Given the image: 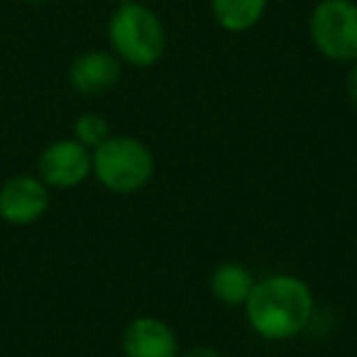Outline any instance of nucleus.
<instances>
[{
	"mask_svg": "<svg viewBox=\"0 0 357 357\" xmlns=\"http://www.w3.org/2000/svg\"><path fill=\"white\" fill-rule=\"evenodd\" d=\"M178 357H223L220 355L215 347H208V345H196V347H191V350H186V352H181Z\"/></svg>",
	"mask_w": 357,
	"mask_h": 357,
	"instance_id": "obj_13",
	"label": "nucleus"
},
{
	"mask_svg": "<svg viewBox=\"0 0 357 357\" xmlns=\"http://www.w3.org/2000/svg\"><path fill=\"white\" fill-rule=\"evenodd\" d=\"M93 176L113 194H135L149 184L154 174V154L142 139L130 135H110L103 144L91 149Z\"/></svg>",
	"mask_w": 357,
	"mask_h": 357,
	"instance_id": "obj_3",
	"label": "nucleus"
},
{
	"mask_svg": "<svg viewBox=\"0 0 357 357\" xmlns=\"http://www.w3.org/2000/svg\"><path fill=\"white\" fill-rule=\"evenodd\" d=\"M125 357H178V337L172 326L154 316H139L123 333Z\"/></svg>",
	"mask_w": 357,
	"mask_h": 357,
	"instance_id": "obj_8",
	"label": "nucleus"
},
{
	"mask_svg": "<svg viewBox=\"0 0 357 357\" xmlns=\"http://www.w3.org/2000/svg\"><path fill=\"white\" fill-rule=\"evenodd\" d=\"M93 174V159L91 149L76 142L74 137L56 139L42 149L37 159V176L45 181L50 189L66 191L76 189Z\"/></svg>",
	"mask_w": 357,
	"mask_h": 357,
	"instance_id": "obj_5",
	"label": "nucleus"
},
{
	"mask_svg": "<svg viewBox=\"0 0 357 357\" xmlns=\"http://www.w3.org/2000/svg\"><path fill=\"white\" fill-rule=\"evenodd\" d=\"M110 3H125V0H110Z\"/></svg>",
	"mask_w": 357,
	"mask_h": 357,
	"instance_id": "obj_15",
	"label": "nucleus"
},
{
	"mask_svg": "<svg viewBox=\"0 0 357 357\" xmlns=\"http://www.w3.org/2000/svg\"><path fill=\"white\" fill-rule=\"evenodd\" d=\"M110 137V125L103 115L98 113H84L74 120V139L84 147L96 149Z\"/></svg>",
	"mask_w": 357,
	"mask_h": 357,
	"instance_id": "obj_11",
	"label": "nucleus"
},
{
	"mask_svg": "<svg viewBox=\"0 0 357 357\" xmlns=\"http://www.w3.org/2000/svg\"><path fill=\"white\" fill-rule=\"evenodd\" d=\"M25 3H35V6H40V3H52V0H25Z\"/></svg>",
	"mask_w": 357,
	"mask_h": 357,
	"instance_id": "obj_14",
	"label": "nucleus"
},
{
	"mask_svg": "<svg viewBox=\"0 0 357 357\" xmlns=\"http://www.w3.org/2000/svg\"><path fill=\"white\" fill-rule=\"evenodd\" d=\"M255 284V274L250 272L245 264L238 262H223L211 272L208 279V287L211 294L218 298L220 303L225 306H245V301L250 298L252 294Z\"/></svg>",
	"mask_w": 357,
	"mask_h": 357,
	"instance_id": "obj_9",
	"label": "nucleus"
},
{
	"mask_svg": "<svg viewBox=\"0 0 357 357\" xmlns=\"http://www.w3.org/2000/svg\"><path fill=\"white\" fill-rule=\"evenodd\" d=\"M308 37L321 56L335 64L357 61V3L318 0L308 13Z\"/></svg>",
	"mask_w": 357,
	"mask_h": 357,
	"instance_id": "obj_4",
	"label": "nucleus"
},
{
	"mask_svg": "<svg viewBox=\"0 0 357 357\" xmlns=\"http://www.w3.org/2000/svg\"><path fill=\"white\" fill-rule=\"evenodd\" d=\"M345 93L350 105L357 110V61L350 64V71H347V79H345Z\"/></svg>",
	"mask_w": 357,
	"mask_h": 357,
	"instance_id": "obj_12",
	"label": "nucleus"
},
{
	"mask_svg": "<svg viewBox=\"0 0 357 357\" xmlns=\"http://www.w3.org/2000/svg\"><path fill=\"white\" fill-rule=\"evenodd\" d=\"M50 186L37 174H15L0 184V220L27 228L50 211Z\"/></svg>",
	"mask_w": 357,
	"mask_h": 357,
	"instance_id": "obj_6",
	"label": "nucleus"
},
{
	"mask_svg": "<svg viewBox=\"0 0 357 357\" xmlns=\"http://www.w3.org/2000/svg\"><path fill=\"white\" fill-rule=\"evenodd\" d=\"M269 0H211V15L225 32H248L262 22Z\"/></svg>",
	"mask_w": 357,
	"mask_h": 357,
	"instance_id": "obj_10",
	"label": "nucleus"
},
{
	"mask_svg": "<svg viewBox=\"0 0 357 357\" xmlns=\"http://www.w3.org/2000/svg\"><path fill=\"white\" fill-rule=\"evenodd\" d=\"M110 52L123 64L149 69L159 64L167 52V27L162 17L139 0L118 3L108 20Z\"/></svg>",
	"mask_w": 357,
	"mask_h": 357,
	"instance_id": "obj_2",
	"label": "nucleus"
},
{
	"mask_svg": "<svg viewBox=\"0 0 357 357\" xmlns=\"http://www.w3.org/2000/svg\"><path fill=\"white\" fill-rule=\"evenodd\" d=\"M123 76V61L105 50L81 52L66 71L69 86L81 96H100L115 89Z\"/></svg>",
	"mask_w": 357,
	"mask_h": 357,
	"instance_id": "obj_7",
	"label": "nucleus"
},
{
	"mask_svg": "<svg viewBox=\"0 0 357 357\" xmlns=\"http://www.w3.org/2000/svg\"><path fill=\"white\" fill-rule=\"evenodd\" d=\"M316 301L303 279L294 274H272L255 284L245 301V316L264 340H289L311 323Z\"/></svg>",
	"mask_w": 357,
	"mask_h": 357,
	"instance_id": "obj_1",
	"label": "nucleus"
}]
</instances>
